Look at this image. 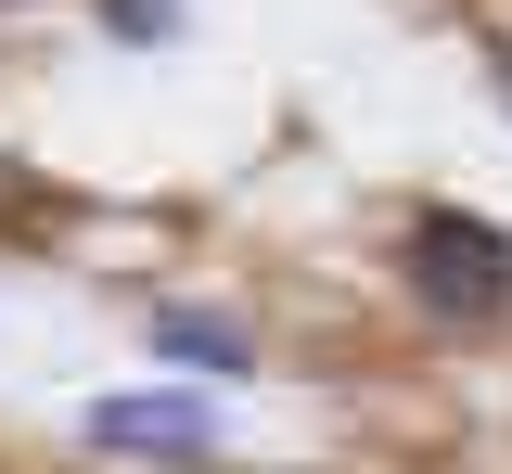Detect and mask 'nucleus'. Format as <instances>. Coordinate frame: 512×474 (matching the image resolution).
<instances>
[{
	"label": "nucleus",
	"instance_id": "3",
	"mask_svg": "<svg viewBox=\"0 0 512 474\" xmlns=\"http://www.w3.org/2000/svg\"><path fill=\"white\" fill-rule=\"evenodd\" d=\"M154 359H180L192 385H244L256 372V334L231 308H154Z\"/></svg>",
	"mask_w": 512,
	"mask_h": 474
},
{
	"label": "nucleus",
	"instance_id": "1",
	"mask_svg": "<svg viewBox=\"0 0 512 474\" xmlns=\"http://www.w3.org/2000/svg\"><path fill=\"white\" fill-rule=\"evenodd\" d=\"M410 295L436 321H500L512 308V231L474 205H423L410 218Z\"/></svg>",
	"mask_w": 512,
	"mask_h": 474
},
{
	"label": "nucleus",
	"instance_id": "4",
	"mask_svg": "<svg viewBox=\"0 0 512 474\" xmlns=\"http://www.w3.org/2000/svg\"><path fill=\"white\" fill-rule=\"evenodd\" d=\"M103 26H116V39H167V26H180V0H103Z\"/></svg>",
	"mask_w": 512,
	"mask_h": 474
},
{
	"label": "nucleus",
	"instance_id": "2",
	"mask_svg": "<svg viewBox=\"0 0 512 474\" xmlns=\"http://www.w3.org/2000/svg\"><path fill=\"white\" fill-rule=\"evenodd\" d=\"M77 423H90V449H180V462H205V449H218L205 385H192V398H90Z\"/></svg>",
	"mask_w": 512,
	"mask_h": 474
},
{
	"label": "nucleus",
	"instance_id": "5",
	"mask_svg": "<svg viewBox=\"0 0 512 474\" xmlns=\"http://www.w3.org/2000/svg\"><path fill=\"white\" fill-rule=\"evenodd\" d=\"M500 103H512V65H500Z\"/></svg>",
	"mask_w": 512,
	"mask_h": 474
}]
</instances>
